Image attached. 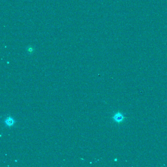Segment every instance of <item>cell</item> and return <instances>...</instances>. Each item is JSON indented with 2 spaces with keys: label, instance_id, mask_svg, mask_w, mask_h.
<instances>
[{
  "label": "cell",
  "instance_id": "cell-1",
  "mask_svg": "<svg viewBox=\"0 0 167 167\" xmlns=\"http://www.w3.org/2000/svg\"><path fill=\"white\" fill-rule=\"evenodd\" d=\"M126 118V117L120 112H117L112 117V119L114 121L118 123H120L123 122Z\"/></svg>",
  "mask_w": 167,
  "mask_h": 167
},
{
  "label": "cell",
  "instance_id": "cell-2",
  "mask_svg": "<svg viewBox=\"0 0 167 167\" xmlns=\"http://www.w3.org/2000/svg\"><path fill=\"white\" fill-rule=\"evenodd\" d=\"M14 123H15V121H14V119L10 117L7 118V119L5 120V123H6V125L9 127L12 126L14 125Z\"/></svg>",
  "mask_w": 167,
  "mask_h": 167
}]
</instances>
